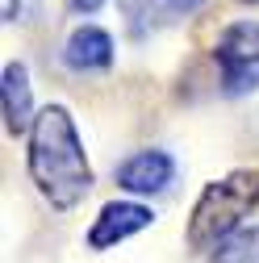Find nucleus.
<instances>
[{
    "instance_id": "0eeeda50",
    "label": "nucleus",
    "mask_w": 259,
    "mask_h": 263,
    "mask_svg": "<svg viewBox=\"0 0 259 263\" xmlns=\"http://www.w3.org/2000/svg\"><path fill=\"white\" fill-rule=\"evenodd\" d=\"M5 129L9 134H25L34 129V101H29V71L25 63H9L5 67Z\"/></svg>"
},
{
    "instance_id": "f03ea898",
    "label": "nucleus",
    "mask_w": 259,
    "mask_h": 263,
    "mask_svg": "<svg viewBox=\"0 0 259 263\" xmlns=\"http://www.w3.org/2000/svg\"><path fill=\"white\" fill-rule=\"evenodd\" d=\"M259 205V176L255 172H234L226 180L205 184L201 201L192 205L188 221V247L192 251H209L221 247L230 234L243 230V217Z\"/></svg>"
},
{
    "instance_id": "423d86ee",
    "label": "nucleus",
    "mask_w": 259,
    "mask_h": 263,
    "mask_svg": "<svg viewBox=\"0 0 259 263\" xmlns=\"http://www.w3.org/2000/svg\"><path fill=\"white\" fill-rule=\"evenodd\" d=\"M63 59H67L71 71H105L113 63V38L101 25H80L71 29L67 46H63Z\"/></svg>"
},
{
    "instance_id": "1a4fd4ad",
    "label": "nucleus",
    "mask_w": 259,
    "mask_h": 263,
    "mask_svg": "<svg viewBox=\"0 0 259 263\" xmlns=\"http://www.w3.org/2000/svg\"><path fill=\"white\" fill-rule=\"evenodd\" d=\"M34 5L38 0H5V21H25V13Z\"/></svg>"
},
{
    "instance_id": "6e6552de",
    "label": "nucleus",
    "mask_w": 259,
    "mask_h": 263,
    "mask_svg": "<svg viewBox=\"0 0 259 263\" xmlns=\"http://www.w3.org/2000/svg\"><path fill=\"white\" fill-rule=\"evenodd\" d=\"M213 263H259V226H243L238 234H230L217 247Z\"/></svg>"
},
{
    "instance_id": "7ed1b4c3",
    "label": "nucleus",
    "mask_w": 259,
    "mask_h": 263,
    "mask_svg": "<svg viewBox=\"0 0 259 263\" xmlns=\"http://www.w3.org/2000/svg\"><path fill=\"white\" fill-rule=\"evenodd\" d=\"M217 71H221V88L238 96L259 88V21H238L217 38Z\"/></svg>"
},
{
    "instance_id": "39448f33",
    "label": "nucleus",
    "mask_w": 259,
    "mask_h": 263,
    "mask_svg": "<svg viewBox=\"0 0 259 263\" xmlns=\"http://www.w3.org/2000/svg\"><path fill=\"white\" fill-rule=\"evenodd\" d=\"M176 180V159L168 151H138L117 167V188L134 196H159Z\"/></svg>"
},
{
    "instance_id": "9b49d317",
    "label": "nucleus",
    "mask_w": 259,
    "mask_h": 263,
    "mask_svg": "<svg viewBox=\"0 0 259 263\" xmlns=\"http://www.w3.org/2000/svg\"><path fill=\"white\" fill-rule=\"evenodd\" d=\"M168 5H176V9H192V5H201V0H168Z\"/></svg>"
},
{
    "instance_id": "20e7f679",
    "label": "nucleus",
    "mask_w": 259,
    "mask_h": 263,
    "mask_svg": "<svg viewBox=\"0 0 259 263\" xmlns=\"http://www.w3.org/2000/svg\"><path fill=\"white\" fill-rule=\"evenodd\" d=\"M155 221V213L138 201H109L101 205V213H96L92 230H88V247L92 251H109L117 242H125L130 234H138V230H146Z\"/></svg>"
},
{
    "instance_id": "f257e3e1",
    "label": "nucleus",
    "mask_w": 259,
    "mask_h": 263,
    "mask_svg": "<svg viewBox=\"0 0 259 263\" xmlns=\"http://www.w3.org/2000/svg\"><path fill=\"white\" fill-rule=\"evenodd\" d=\"M29 176L54 209H76L92 192V163L63 105H46L29 129Z\"/></svg>"
},
{
    "instance_id": "9d476101",
    "label": "nucleus",
    "mask_w": 259,
    "mask_h": 263,
    "mask_svg": "<svg viewBox=\"0 0 259 263\" xmlns=\"http://www.w3.org/2000/svg\"><path fill=\"white\" fill-rule=\"evenodd\" d=\"M101 5H105V0H71V9H80V13H96Z\"/></svg>"
}]
</instances>
